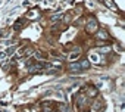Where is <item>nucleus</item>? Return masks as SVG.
Segmentation results:
<instances>
[{
  "label": "nucleus",
  "instance_id": "20e7f679",
  "mask_svg": "<svg viewBox=\"0 0 125 112\" xmlns=\"http://www.w3.org/2000/svg\"><path fill=\"white\" fill-rule=\"evenodd\" d=\"M87 94H88V96H90V97H94V96H96V94H97V90H96V89H93V87H91V89H88V91H87Z\"/></svg>",
  "mask_w": 125,
  "mask_h": 112
},
{
  "label": "nucleus",
  "instance_id": "f03ea898",
  "mask_svg": "<svg viewBox=\"0 0 125 112\" xmlns=\"http://www.w3.org/2000/svg\"><path fill=\"white\" fill-rule=\"evenodd\" d=\"M97 37L99 38H103V40H107L109 38V35H107L106 31H97Z\"/></svg>",
  "mask_w": 125,
  "mask_h": 112
},
{
  "label": "nucleus",
  "instance_id": "39448f33",
  "mask_svg": "<svg viewBox=\"0 0 125 112\" xmlns=\"http://www.w3.org/2000/svg\"><path fill=\"white\" fill-rule=\"evenodd\" d=\"M104 3H106V5H107V6H109L112 11H116V6L113 5V2H112V0H104Z\"/></svg>",
  "mask_w": 125,
  "mask_h": 112
},
{
  "label": "nucleus",
  "instance_id": "7ed1b4c3",
  "mask_svg": "<svg viewBox=\"0 0 125 112\" xmlns=\"http://www.w3.org/2000/svg\"><path fill=\"white\" fill-rule=\"evenodd\" d=\"M69 69H71V71H80L81 67H80V64H71V65H69Z\"/></svg>",
  "mask_w": 125,
  "mask_h": 112
},
{
  "label": "nucleus",
  "instance_id": "f257e3e1",
  "mask_svg": "<svg viewBox=\"0 0 125 112\" xmlns=\"http://www.w3.org/2000/svg\"><path fill=\"white\" fill-rule=\"evenodd\" d=\"M87 31L88 33H96L97 31V22L94 19H91L88 24H87Z\"/></svg>",
  "mask_w": 125,
  "mask_h": 112
},
{
  "label": "nucleus",
  "instance_id": "423d86ee",
  "mask_svg": "<svg viewBox=\"0 0 125 112\" xmlns=\"http://www.w3.org/2000/svg\"><path fill=\"white\" fill-rule=\"evenodd\" d=\"M80 67H81V68H88V67H90V62H88V61H81V62H80Z\"/></svg>",
  "mask_w": 125,
  "mask_h": 112
}]
</instances>
